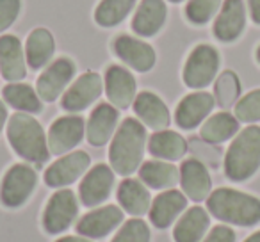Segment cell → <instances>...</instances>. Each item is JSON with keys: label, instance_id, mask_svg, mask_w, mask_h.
<instances>
[{"label": "cell", "instance_id": "1", "mask_svg": "<svg viewBox=\"0 0 260 242\" xmlns=\"http://www.w3.org/2000/svg\"><path fill=\"white\" fill-rule=\"evenodd\" d=\"M146 130L138 119L126 118L112 137L109 148V160L112 169L121 177L132 175L141 166L145 153Z\"/></svg>", "mask_w": 260, "mask_h": 242}, {"label": "cell", "instance_id": "2", "mask_svg": "<svg viewBox=\"0 0 260 242\" xmlns=\"http://www.w3.org/2000/svg\"><path fill=\"white\" fill-rule=\"evenodd\" d=\"M210 214L219 221L239 226L260 223V199L235 189L221 187L207 198Z\"/></svg>", "mask_w": 260, "mask_h": 242}, {"label": "cell", "instance_id": "3", "mask_svg": "<svg viewBox=\"0 0 260 242\" xmlns=\"http://www.w3.org/2000/svg\"><path fill=\"white\" fill-rule=\"evenodd\" d=\"M8 139L15 152L29 162L41 164L50 155L48 139L45 137L43 128L38 123V119L27 112H18L9 119Z\"/></svg>", "mask_w": 260, "mask_h": 242}, {"label": "cell", "instance_id": "4", "mask_svg": "<svg viewBox=\"0 0 260 242\" xmlns=\"http://www.w3.org/2000/svg\"><path fill=\"white\" fill-rule=\"evenodd\" d=\"M260 167V127H246L224 155V173L230 180L244 182Z\"/></svg>", "mask_w": 260, "mask_h": 242}, {"label": "cell", "instance_id": "5", "mask_svg": "<svg viewBox=\"0 0 260 242\" xmlns=\"http://www.w3.org/2000/svg\"><path fill=\"white\" fill-rule=\"evenodd\" d=\"M219 70V54L210 45H198L184 66V82L192 89L207 87Z\"/></svg>", "mask_w": 260, "mask_h": 242}, {"label": "cell", "instance_id": "6", "mask_svg": "<svg viewBox=\"0 0 260 242\" xmlns=\"http://www.w3.org/2000/svg\"><path fill=\"white\" fill-rule=\"evenodd\" d=\"M38 175L27 164H16L6 173L0 187V201L9 209L22 206L36 187Z\"/></svg>", "mask_w": 260, "mask_h": 242}, {"label": "cell", "instance_id": "7", "mask_svg": "<svg viewBox=\"0 0 260 242\" xmlns=\"http://www.w3.org/2000/svg\"><path fill=\"white\" fill-rule=\"evenodd\" d=\"M77 212H79V205H77V198L72 191L62 189V191L55 192L48 199L43 214L45 230L52 235L61 233L75 221Z\"/></svg>", "mask_w": 260, "mask_h": 242}, {"label": "cell", "instance_id": "8", "mask_svg": "<svg viewBox=\"0 0 260 242\" xmlns=\"http://www.w3.org/2000/svg\"><path fill=\"white\" fill-rule=\"evenodd\" d=\"M75 75V64L70 59L61 57L54 61L38 79V94L43 101H54L61 96V93L66 89L70 80Z\"/></svg>", "mask_w": 260, "mask_h": 242}, {"label": "cell", "instance_id": "9", "mask_svg": "<svg viewBox=\"0 0 260 242\" xmlns=\"http://www.w3.org/2000/svg\"><path fill=\"white\" fill-rule=\"evenodd\" d=\"M84 137V119L80 116H62L48 130V148L55 155L70 152Z\"/></svg>", "mask_w": 260, "mask_h": 242}, {"label": "cell", "instance_id": "10", "mask_svg": "<svg viewBox=\"0 0 260 242\" xmlns=\"http://www.w3.org/2000/svg\"><path fill=\"white\" fill-rule=\"evenodd\" d=\"M91 159L86 152H73L55 160L47 171H45V182L50 187H64L80 178L87 171Z\"/></svg>", "mask_w": 260, "mask_h": 242}, {"label": "cell", "instance_id": "11", "mask_svg": "<svg viewBox=\"0 0 260 242\" xmlns=\"http://www.w3.org/2000/svg\"><path fill=\"white\" fill-rule=\"evenodd\" d=\"M102 82L100 75L94 72H87L84 75H80L75 82L70 86V89L62 96V107L70 112H79L84 111L86 107H89L94 100H98V96L102 94Z\"/></svg>", "mask_w": 260, "mask_h": 242}, {"label": "cell", "instance_id": "12", "mask_svg": "<svg viewBox=\"0 0 260 242\" xmlns=\"http://www.w3.org/2000/svg\"><path fill=\"white\" fill-rule=\"evenodd\" d=\"M112 184H114L112 169L109 166H105V164H98L91 171H87L84 180L80 182V201L86 206L100 205L102 201H105L109 198V194L112 191Z\"/></svg>", "mask_w": 260, "mask_h": 242}, {"label": "cell", "instance_id": "13", "mask_svg": "<svg viewBox=\"0 0 260 242\" xmlns=\"http://www.w3.org/2000/svg\"><path fill=\"white\" fill-rule=\"evenodd\" d=\"M112 47L116 55L136 72H150L155 64V50L141 40H136L132 36H118Z\"/></svg>", "mask_w": 260, "mask_h": 242}, {"label": "cell", "instance_id": "14", "mask_svg": "<svg viewBox=\"0 0 260 242\" xmlns=\"http://www.w3.org/2000/svg\"><path fill=\"white\" fill-rule=\"evenodd\" d=\"M214 101L216 100L212 98V94L205 93V91H196V93L187 94L178 103L177 112H175L177 125L185 130L198 127L214 109Z\"/></svg>", "mask_w": 260, "mask_h": 242}, {"label": "cell", "instance_id": "15", "mask_svg": "<svg viewBox=\"0 0 260 242\" xmlns=\"http://www.w3.org/2000/svg\"><path fill=\"white\" fill-rule=\"evenodd\" d=\"M123 221V212L116 205L102 206L86 214L77 223V231L87 238H102L109 235Z\"/></svg>", "mask_w": 260, "mask_h": 242}, {"label": "cell", "instance_id": "16", "mask_svg": "<svg viewBox=\"0 0 260 242\" xmlns=\"http://www.w3.org/2000/svg\"><path fill=\"white\" fill-rule=\"evenodd\" d=\"M246 23V9L242 0H224L219 16L214 23V36L219 41H234L241 36Z\"/></svg>", "mask_w": 260, "mask_h": 242}, {"label": "cell", "instance_id": "17", "mask_svg": "<svg viewBox=\"0 0 260 242\" xmlns=\"http://www.w3.org/2000/svg\"><path fill=\"white\" fill-rule=\"evenodd\" d=\"M180 184L185 196L192 201H203L210 196V175L207 171L205 164L198 159H189L180 167Z\"/></svg>", "mask_w": 260, "mask_h": 242}, {"label": "cell", "instance_id": "18", "mask_svg": "<svg viewBox=\"0 0 260 242\" xmlns=\"http://www.w3.org/2000/svg\"><path fill=\"white\" fill-rule=\"evenodd\" d=\"M105 93L114 107L126 109L136 100V80L121 66H111L105 73Z\"/></svg>", "mask_w": 260, "mask_h": 242}, {"label": "cell", "instance_id": "19", "mask_svg": "<svg viewBox=\"0 0 260 242\" xmlns=\"http://www.w3.org/2000/svg\"><path fill=\"white\" fill-rule=\"evenodd\" d=\"M0 73L9 82H18L25 77V55L16 36H0Z\"/></svg>", "mask_w": 260, "mask_h": 242}, {"label": "cell", "instance_id": "20", "mask_svg": "<svg viewBox=\"0 0 260 242\" xmlns=\"http://www.w3.org/2000/svg\"><path fill=\"white\" fill-rule=\"evenodd\" d=\"M134 111L143 123L153 130H164L171 121L166 103L150 91H143L136 96Z\"/></svg>", "mask_w": 260, "mask_h": 242}, {"label": "cell", "instance_id": "21", "mask_svg": "<svg viewBox=\"0 0 260 242\" xmlns=\"http://www.w3.org/2000/svg\"><path fill=\"white\" fill-rule=\"evenodd\" d=\"M118 123V111L109 103H100L89 116L86 127V135L89 145L104 146L109 143Z\"/></svg>", "mask_w": 260, "mask_h": 242}, {"label": "cell", "instance_id": "22", "mask_svg": "<svg viewBox=\"0 0 260 242\" xmlns=\"http://www.w3.org/2000/svg\"><path fill=\"white\" fill-rule=\"evenodd\" d=\"M187 206V199L180 191L162 192L155 198V201L150 206V221L157 228H168Z\"/></svg>", "mask_w": 260, "mask_h": 242}, {"label": "cell", "instance_id": "23", "mask_svg": "<svg viewBox=\"0 0 260 242\" xmlns=\"http://www.w3.org/2000/svg\"><path fill=\"white\" fill-rule=\"evenodd\" d=\"M166 22V4L162 0H143L132 20V29L139 36H155Z\"/></svg>", "mask_w": 260, "mask_h": 242}, {"label": "cell", "instance_id": "24", "mask_svg": "<svg viewBox=\"0 0 260 242\" xmlns=\"http://www.w3.org/2000/svg\"><path fill=\"white\" fill-rule=\"evenodd\" d=\"M209 214L202 206H192L178 219L173 230L175 242H200L209 230Z\"/></svg>", "mask_w": 260, "mask_h": 242}, {"label": "cell", "instance_id": "25", "mask_svg": "<svg viewBox=\"0 0 260 242\" xmlns=\"http://www.w3.org/2000/svg\"><path fill=\"white\" fill-rule=\"evenodd\" d=\"M118 201L132 216H145L146 212H150V206H152L148 189L134 178H126L119 184Z\"/></svg>", "mask_w": 260, "mask_h": 242}, {"label": "cell", "instance_id": "26", "mask_svg": "<svg viewBox=\"0 0 260 242\" xmlns=\"http://www.w3.org/2000/svg\"><path fill=\"white\" fill-rule=\"evenodd\" d=\"M148 152L157 159L178 160L187 152V143L180 134L173 130H159L150 137Z\"/></svg>", "mask_w": 260, "mask_h": 242}, {"label": "cell", "instance_id": "27", "mask_svg": "<svg viewBox=\"0 0 260 242\" xmlns=\"http://www.w3.org/2000/svg\"><path fill=\"white\" fill-rule=\"evenodd\" d=\"M54 38L50 30L47 29H34L27 38L25 55L27 62L32 70H40L47 64L54 55Z\"/></svg>", "mask_w": 260, "mask_h": 242}, {"label": "cell", "instance_id": "28", "mask_svg": "<svg viewBox=\"0 0 260 242\" xmlns=\"http://www.w3.org/2000/svg\"><path fill=\"white\" fill-rule=\"evenodd\" d=\"M139 177L152 189H170L180 178V171L170 162L162 160H148L139 169Z\"/></svg>", "mask_w": 260, "mask_h": 242}, {"label": "cell", "instance_id": "29", "mask_svg": "<svg viewBox=\"0 0 260 242\" xmlns=\"http://www.w3.org/2000/svg\"><path fill=\"white\" fill-rule=\"evenodd\" d=\"M239 130V119L234 118L230 112H217V114L210 116L202 127V139L210 145H217V143H224Z\"/></svg>", "mask_w": 260, "mask_h": 242}, {"label": "cell", "instance_id": "30", "mask_svg": "<svg viewBox=\"0 0 260 242\" xmlns=\"http://www.w3.org/2000/svg\"><path fill=\"white\" fill-rule=\"evenodd\" d=\"M4 100L8 101L11 107L18 109L23 112H40L41 111V98L36 91L27 84H18L11 82L4 87L2 91Z\"/></svg>", "mask_w": 260, "mask_h": 242}, {"label": "cell", "instance_id": "31", "mask_svg": "<svg viewBox=\"0 0 260 242\" xmlns=\"http://www.w3.org/2000/svg\"><path fill=\"white\" fill-rule=\"evenodd\" d=\"M134 6L136 0H102L94 11V20L102 27H114L128 16Z\"/></svg>", "mask_w": 260, "mask_h": 242}, {"label": "cell", "instance_id": "32", "mask_svg": "<svg viewBox=\"0 0 260 242\" xmlns=\"http://www.w3.org/2000/svg\"><path fill=\"white\" fill-rule=\"evenodd\" d=\"M239 93H241V84H239L237 75L230 70L221 73L219 79L216 80V87H214L217 105L223 109H230L237 101Z\"/></svg>", "mask_w": 260, "mask_h": 242}, {"label": "cell", "instance_id": "33", "mask_svg": "<svg viewBox=\"0 0 260 242\" xmlns=\"http://www.w3.org/2000/svg\"><path fill=\"white\" fill-rule=\"evenodd\" d=\"M221 0H189L185 6V16L189 18V22L203 25L216 15Z\"/></svg>", "mask_w": 260, "mask_h": 242}, {"label": "cell", "instance_id": "34", "mask_svg": "<svg viewBox=\"0 0 260 242\" xmlns=\"http://www.w3.org/2000/svg\"><path fill=\"white\" fill-rule=\"evenodd\" d=\"M235 118L244 123L260 121V89H255L242 96L235 105Z\"/></svg>", "mask_w": 260, "mask_h": 242}, {"label": "cell", "instance_id": "35", "mask_svg": "<svg viewBox=\"0 0 260 242\" xmlns=\"http://www.w3.org/2000/svg\"><path fill=\"white\" fill-rule=\"evenodd\" d=\"M112 242H150V228L145 221L130 219L119 228Z\"/></svg>", "mask_w": 260, "mask_h": 242}, {"label": "cell", "instance_id": "36", "mask_svg": "<svg viewBox=\"0 0 260 242\" xmlns=\"http://www.w3.org/2000/svg\"><path fill=\"white\" fill-rule=\"evenodd\" d=\"M20 15V0H0V32L15 23Z\"/></svg>", "mask_w": 260, "mask_h": 242}, {"label": "cell", "instance_id": "37", "mask_svg": "<svg viewBox=\"0 0 260 242\" xmlns=\"http://www.w3.org/2000/svg\"><path fill=\"white\" fill-rule=\"evenodd\" d=\"M203 242H235V231L230 226H216L212 228Z\"/></svg>", "mask_w": 260, "mask_h": 242}, {"label": "cell", "instance_id": "38", "mask_svg": "<svg viewBox=\"0 0 260 242\" xmlns=\"http://www.w3.org/2000/svg\"><path fill=\"white\" fill-rule=\"evenodd\" d=\"M196 150L200 152V155L203 157V159H207L210 164H214L216 166L217 164V159H219V152L217 150H214L212 148V145L210 143H207V141H203V143H196Z\"/></svg>", "mask_w": 260, "mask_h": 242}, {"label": "cell", "instance_id": "39", "mask_svg": "<svg viewBox=\"0 0 260 242\" xmlns=\"http://www.w3.org/2000/svg\"><path fill=\"white\" fill-rule=\"evenodd\" d=\"M249 2V13L255 23H260V0H248Z\"/></svg>", "mask_w": 260, "mask_h": 242}, {"label": "cell", "instance_id": "40", "mask_svg": "<svg viewBox=\"0 0 260 242\" xmlns=\"http://www.w3.org/2000/svg\"><path fill=\"white\" fill-rule=\"evenodd\" d=\"M55 242H93V240H89L87 237H62Z\"/></svg>", "mask_w": 260, "mask_h": 242}, {"label": "cell", "instance_id": "41", "mask_svg": "<svg viewBox=\"0 0 260 242\" xmlns=\"http://www.w3.org/2000/svg\"><path fill=\"white\" fill-rule=\"evenodd\" d=\"M6 118H8V111H6L4 103L0 101V130H2V127H4L6 123Z\"/></svg>", "mask_w": 260, "mask_h": 242}, {"label": "cell", "instance_id": "42", "mask_svg": "<svg viewBox=\"0 0 260 242\" xmlns=\"http://www.w3.org/2000/svg\"><path fill=\"white\" fill-rule=\"evenodd\" d=\"M244 242H260V231H256V233H253L251 237H248Z\"/></svg>", "mask_w": 260, "mask_h": 242}, {"label": "cell", "instance_id": "43", "mask_svg": "<svg viewBox=\"0 0 260 242\" xmlns=\"http://www.w3.org/2000/svg\"><path fill=\"white\" fill-rule=\"evenodd\" d=\"M256 61L260 62V47H258V50H256Z\"/></svg>", "mask_w": 260, "mask_h": 242}, {"label": "cell", "instance_id": "44", "mask_svg": "<svg viewBox=\"0 0 260 242\" xmlns=\"http://www.w3.org/2000/svg\"><path fill=\"white\" fill-rule=\"evenodd\" d=\"M170 2H175V4H178V2H184V0H170Z\"/></svg>", "mask_w": 260, "mask_h": 242}]
</instances>
